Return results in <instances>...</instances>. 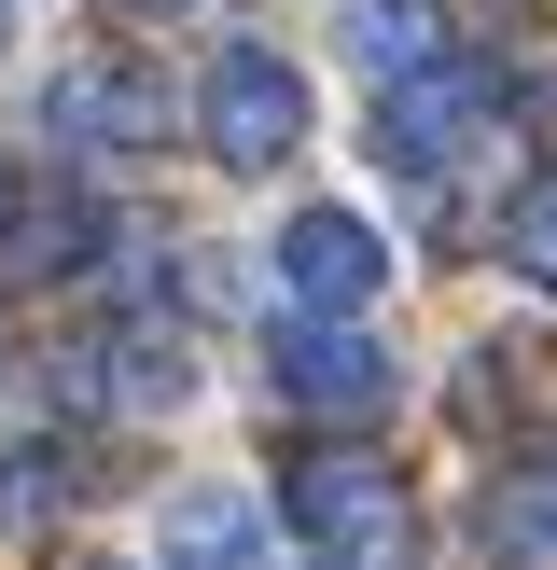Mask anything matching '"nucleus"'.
I'll list each match as a JSON object with an SVG mask.
<instances>
[{
	"label": "nucleus",
	"instance_id": "nucleus-7",
	"mask_svg": "<svg viewBox=\"0 0 557 570\" xmlns=\"http://www.w3.org/2000/svg\"><path fill=\"white\" fill-rule=\"evenodd\" d=\"M98 250H111L98 195H14V209H0V278H84Z\"/></svg>",
	"mask_w": 557,
	"mask_h": 570
},
{
	"label": "nucleus",
	"instance_id": "nucleus-13",
	"mask_svg": "<svg viewBox=\"0 0 557 570\" xmlns=\"http://www.w3.org/2000/svg\"><path fill=\"white\" fill-rule=\"evenodd\" d=\"M0 376H14V348H0Z\"/></svg>",
	"mask_w": 557,
	"mask_h": 570
},
{
	"label": "nucleus",
	"instance_id": "nucleus-2",
	"mask_svg": "<svg viewBox=\"0 0 557 570\" xmlns=\"http://www.w3.org/2000/svg\"><path fill=\"white\" fill-rule=\"evenodd\" d=\"M488 126H501V70H460V56H432L418 83H390V98H377V167H404V181H446V167H460Z\"/></svg>",
	"mask_w": 557,
	"mask_h": 570
},
{
	"label": "nucleus",
	"instance_id": "nucleus-1",
	"mask_svg": "<svg viewBox=\"0 0 557 570\" xmlns=\"http://www.w3.org/2000/svg\"><path fill=\"white\" fill-rule=\"evenodd\" d=\"M195 139H209L237 181L293 167V154H306V70H293L278 42H223L209 83H195Z\"/></svg>",
	"mask_w": 557,
	"mask_h": 570
},
{
	"label": "nucleus",
	"instance_id": "nucleus-10",
	"mask_svg": "<svg viewBox=\"0 0 557 570\" xmlns=\"http://www.w3.org/2000/svg\"><path fill=\"white\" fill-rule=\"evenodd\" d=\"M488 557L501 570H557V460H529L516 488H488Z\"/></svg>",
	"mask_w": 557,
	"mask_h": 570
},
{
	"label": "nucleus",
	"instance_id": "nucleus-12",
	"mask_svg": "<svg viewBox=\"0 0 557 570\" xmlns=\"http://www.w3.org/2000/svg\"><path fill=\"white\" fill-rule=\"evenodd\" d=\"M139 14H195V0H139Z\"/></svg>",
	"mask_w": 557,
	"mask_h": 570
},
{
	"label": "nucleus",
	"instance_id": "nucleus-5",
	"mask_svg": "<svg viewBox=\"0 0 557 570\" xmlns=\"http://www.w3.org/2000/svg\"><path fill=\"white\" fill-rule=\"evenodd\" d=\"M293 529L321 557H404V488L377 460H306L293 473Z\"/></svg>",
	"mask_w": 557,
	"mask_h": 570
},
{
	"label": "nucleus",
	"instance_id": "nucleus-9",
	"mask_svg": "<svg viewBox=\"0 0 557 570\" xmlns=\"http://www.w3.org/2000/svg\"><path fill=\"white\" fill-rule=\"evenodd\" d=\"M432 56H446V14H432V0H362V14H349V70L418 83Z\"/></svg>",
	"mask_w": 557,
	"mask_h": 570
},
{
	"label": "nucleus",
	"instance_id": "nucleus-6",
	"mask_svg": "<svg viewBox=\"0 0 557 570\" xmlns=\"http://www.w3.org/2000/svg\"><path fill=\"white\" fill-rule=\"evenodd\" d=\"M56 139H84V154H154L167 139V83L126 70V56H98V70L56 83Z\"/></svg>",
	"mask_w": 557,
	"mask_h": 570
},
{
	"label": "nucleus",
	"instance_id": "nucleus-11",
	"mask_svg": "<svg viewBox=\"0 0 557 570\" xmlns=\"http://www.w3.org/2000/svg\"><path fill=\"white\" fill-rule=\"evenodd\" d=\"M501 265H516L529 293H557V167L516 195V209H501Z\"/></svg>",
	"mask_w": 557,
	"mask_h": 570
},
{
	"label": "nucleus",
	"instance_id": "nucleus-4",
	"mask_svg": "<svg viewBox=\"0 0 557 570\" xmlns=\"http://www.w3.org/2000/svg\"><path fill=\"white\" fill-rule=\"evenodd\" d=\"M265 362H278V390H293L306 417H377L390 404V348L362 321H278Z\"/></svg>",
	"mask_w": 557,
	"mask_h": 570
},
{
	"label": "nucleus",
	"instance_id": "nucleus-8",
	"mask_svg": "<svg viewBox=\"0 0 557 570\" xmlns=\"http://www.w3.org/2000/svg\"><path fill=\"white\" fill-rule=\"evenodd\" d=\"M154 557H167V570H265V515H251L237 488H167Z\"/></svg>",
	"mask_w": 557,
	"mask_h": 570
},
{
	"label": "nucleus",
	"instance_id": "nucleus-3",
	"mask_svg": "<svg viewBox=\"0 0 557 570\" xmlns=\"http://www.w3.org/2000/svg\"><path fill=\"white\" fill-rule=\"evenodd\" d=\"M278 278H293L306 321H362V306L390 293V237L362 209H293L278 223Z\"/></svg>",
	"mask_w": 557,
	"mask_h": 570
}]
</instances>
